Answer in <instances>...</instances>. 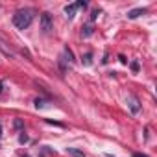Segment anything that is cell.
Here are the masks:
<instances>
[{"mask_svg":"<svg viewBox=\"0 0 157 157\" xmlns=\"http://www.w3.org/2000/svg\"><path fill=\"white\" fill-rule=\"evenodd\" d=\"M128 105H129V111H131L133 115H137V113L140 111V105H139V100H137L135 96H129V98H128Z\"/></svg>","mask_w":157,"mask_h":157,"instance_id":"3","label":"cell"},{"mask_svg":"<svg viewBox=\"0 0 157 157\" xmlns=\"http://www.w3.org/2000/svg\"><path fill=\"white\" fill-rule=\"evenodd\" d=\"M0 52H4V54H8V56H10V50L4 46V41H2V39H0Z\"/></svg>","mask_w":157,"mask_h":157,"instance_id":"9","label":"cell"},{"mask_svg":"<svg viewBox=\"0 0 157 157\" xmlns=\"http://www.w3.org/2000/svg\"><path fill=\"white\" fill-rule=\"evenodd\" d=\"M0 135H2V126H0Z\"/></svg>","mask_w":157,"mask_h":157,"instance_id":"13","label":"cell"},{"mask_svg":"<svg viewBox=\"0 0 157 157\" xmlns=\"http://www.w3.org/2000/svg\"><path fill=\"white\" fill-rule=\"evenodd\" d=\"M146 13V10H142V8H137V10H131L129 13H128V17L129 19H137L139 15H144Z\"/></svg>","mask_w":157,"mask_h":157,"instance_id":"6","label":"cell"},{"mask_svg":"<svg viewBox=\"0 0 157 157\" xmlns=\"http://www.w3.org/2000/svg\"><path fill=\"white\" fill-rule=\"evenodd\" d=\"M133 157H148V155H144V153H133Z\"/></svg>","mask_w":157,"mask_h":157,"instance_id":"12","label":"cell"},{"mask_svg":"<svg viewBox=\"0 0 157 157\" xmlns=\"http://www.w3.org/2000/svg\"><path fill=\"white\" fill-rule=\"evenodd\" d=\"M82 35H83V37H89V35H93V26H85V28L82 30Z\"/></svg>","mask_w":157,"mask_h":157,"instance_id":"8","label":"cell"},{"mask_svg":"<svg viewBox=\"0 0 157 157\" xmlns=\"http://www.w3.org/2000/svg\"><path fill=\"white\" fill-rule=\"evenodd\" d=\"M33 21V10H19L13 15V24L19 30H26Z\"/></svg>","mask_w":157,"mask_h":157,"instance_id":"1","label":"cell"},{"mask_svg":"<svg viewBox=\"0 0 157 157\" xmlns=\"http://www.w3.org/2000/svg\"><path fill=\"white\" fill-rule=\"evenodd\" d=\"M68 153H70L72 157H85V155H83V151L76 150V148H68Z\"/></svg>","mask_w":157,"mask_h":157,"instance_id":"7","label":"cell"},{"mask_svg":"<svg viewBox=\"0 0 157 157\" xmlns=\"http://www.w3.org/2000/svg\"><path fill=\"white\" fill-rule=\"evenodd\" d=\"M41 30H43V33H50V30H52V17H50V13H43L41 15Z\"/></svg>","mask_w":157,"mask_h":157,"instance_id":"2","label":"cell"},{"mask_svg":"<svg viewBox=\"0 0 157 157\" xmlns=\"http://www.w3.org/2000/svg\"><path fill=\"white\" fill-rule=\"evenodd\" d=\"M131 68H133V70H139V63H137V61H135V63H131Z\"/></svg>","mask_w":157,"mask_h":157,"instance_id":"11","label":"cell"},{"mask_svg":"<svg viewBox=\"0 0 157 157\" xmlns=\"http://www.w3.org/2000/svg\"><path fill=\"white\" fill-rule=\"evenodd\" d=\"M63 56H65V59H63V61H67L68 65H72V63H74V54H72V50H70L68 46H65V50H63Z\"/></svg>","mask_w":157,"mask_h":157,"instance_id":"4","label":"cell"},{"mask_svg":"<svg viewBox=\"0 0 157 157\" xmlns=\"http://www.w3.org/2000/svg\"><path fill=\"white\" fill-rule=\"evenodd\" d=\"M89 63H91V54L85 56V65H89Z\"/></svg>","mask_w":157,"mask_h":157,"instance_id":"10","label":"cell"},{"mask_svg":"<svg viewBox=\"0 0 157 157\" xmlns=\"http://www.w3.org/2000/svg\"><path fill=\"white\" fill-rule=\"evenodd\" d=\"M76 10H78V4H70V6H67V8H65L67 17H68V19H72V17H74V13H76Z\"/></svg>","mask_w":157,"mask_h":157,"instance_id":"5","label":"cell"}]
</instances>
